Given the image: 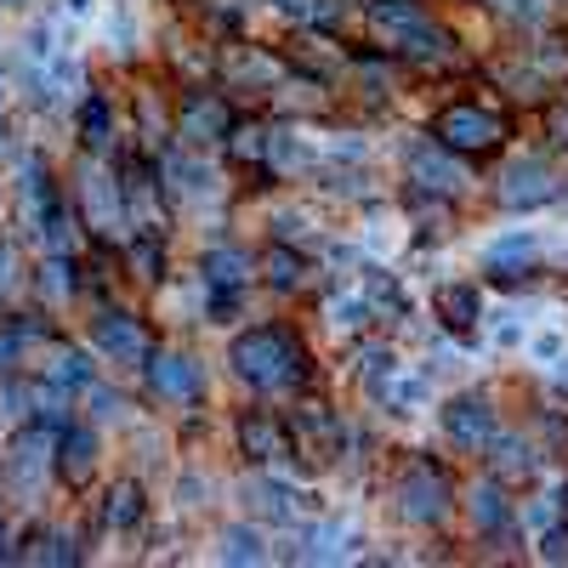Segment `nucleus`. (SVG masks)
<instances>
[{
	"label": "nucleus",
	"instance_id": "nucleus-1",
	"mask_svg": "<svg viewBox=\"0 0 568 568\" xmlns=\"http://www.w3.org/2000/svg\"><path fill=\"white\" fill-rule=\"evenodd\" d=\"M227 364L245 387L256 393H284V387H302L313 375V353L307 342L296 336L291 324H256V329H240L227 347Z\"/></svg>",
	"mask_w": 568,
	"mask_h": 568
},
{
	"label": "nucleus",
	"instance_id": "nucleus-2",
	"mask_svg": "<svg viewBox=\"0 0 568 568\" xmlns=\"http://www.w3.org/2000/svg\"><path fill=\"white\" fill-rule=\"evenodd\" d=\"M398 511H404V524H415V529H438L444 517L455 511L449 471L438 460H409L398 471Z\"/></svg>",
	"mask_w": 568,
	"mask_h": 568
},
{
	"label": "nucleus",
	"instance_id": "nucleus-3",
	"mask_svg": "<svg viewBox=\"0 0 568 568\" xmlns=\"http://www.w3.org/2000/svg\"><path fill=\"white\" fill-rule=\"evenodd\" d=\"M433 136L444 142L449 154H495L506 142V114L500 109H484V103H449L433 114Z\"/></svg>",
	"mask_w": 568,
	"mask_h": 568
},
{
	"label": "nucleus",
	"instance_id": "nucleus-4",
	"mask_svg": "<svg viewBox=\"0 0 568 568\" xmlns=\"http://www.w3.org/2000/svg\"><path fill=\"white\" fill-rule=\"evenodd\" d=\"M404 165H409L415 194H444V200H455L460 187H466V171H460V160L444 149L438 136H415L409 149H404Z\"/></svg>",
	"mask_w": 568,
	"mask_h": 568
},
{
	"label": "nucleus",
	"instance_id": "nucleus-5",
	"mask_svg": "<svg viewBox=\"0 0 568 568\" xmlns=\"http://www.w3.org/2000/svg\"><path fill=\"white\" fill-rule=\"evenodd\" d=\"M284 426H291V460H307L313 471H324L329 460L347 449L342 420H336V415H324L318 404H307L296 420H284Z\"/></svg>",
	"mask_w": 568,
	"mask_h": 568
},
{
	"label": "nucleus",
	"instance_id": "nucleus-6",
	"mask_svg": "<svg viewBox=\"0 0 568 568\" xmlns=\"http://www.w3.org/2000/svg\"><path fill=\"white\" fill-rule=\"evenodd\" d=\"M438 420H444V438H449L455 449H489V438L500 433L495 404H489L484 393H460V398H449Z\"/></svg>",
	"mask_w": 568,
	"mask_h": 568
},
{
	"label": "nucleus",
	"instance_id": "nucleus-7",
	"mask_svg": "<svg viewBox=\"0 0 568 568\" xmlns=\"http://www.w3.org/2000/svg\"><path fill=\"white\" fill-rule=\"evenodd\" d=\"M149 393L160 404H200L205 393V369L187 358V353H149Z\"/></svg>",
	"mask_w": 568,
	"mask_h": 568
},
{
	"label": "nucleus",
	"instance_id": "nucleus-8",
	"mask_svg": "<svg viewBox=\"0 0 568 568\" xmlns=\"http://www.w3.org/2000/svg\"><path fill=\"white\" fill-rule=\"evenodd\" d=\"M176 131H182L187 149H211V142H227V131H233V109L216 98V91H187Z\"/></svg>",
	"mask_w": 568,
	"mask_h": 568
},
{
	"label": "nucleus",
	"instance_id": "nucleus-9",
	"mask_svg": "<svg viewBox=\"0 0 568 568\" xmlns=\"http://www.w3.org/2000/svg\"><path fill=\"white\" fill-rule=\"evenodd\" d=\"M91 336H98V347H103V358H114V364H131V369H142L149 364V353H154V342H149V329H142V318H131V313H98V324H91Z\"/></svg>",
	"mask_w": 568,
	"mask_h": 568
},
{
	"label": "nucleus",
	"instance_id": "nucleus-10",
	"mask_svg": "<svg viewBox=\"0 0 568 568\" xmlns=\"http://www.w3.org/2000/svg\"><path fill=\"white\" fill-rule=\"evenodd\" d=\"M495 200H500L506 211H540V205L557 200V176H551L546 160H517V165L500 176Z\"/></svg>",
	"mask_w": 568,
	"mask_h": 568
},
{
	"label": "nucleus",
	"instance_id": "nucleus-11",
	"mask_svg": "<svg viewBox=\"0 0 568 568\" xmlns=\"http://www.w3.org/2000/svg\"><path fill=\"white\" fill-rule=\"evenodd\" d=\"M233 433H240L245 460H256V466H278V460H291V426H284L273 409H245Z\"/></svg>",
	"mask_w": 568,
	"mask_h": 568
},
{
	"label": "nucleus",
	"instance_id": "nucleus-12",
	"mask_svg": "<svg viewBox=\"0 0 568 568\" xmlns=\"http://www.w3.org/2000/svg\"><path fill=\"white\" fill-rule=\"evenodd\" d=\"M466 517H471V529H478V540H506L511 535V500H506V484L495 478V471L466 489Z\"/></svg>",
	"mask_w": 568,
	"mask_h": 568
},
{
	"label": "nucleus",
	"instance_id": "nucleus-13",
	"mask_svg": "<svg viewBox=\"0 0 568 568\" xmlns=\"http://www.w3.org/2000/svg\"><path fill=\"white\" fill-rule=\"evenodd\" d=\"M52 466H58V478L69 484V489H85L91 484V471H98V433L91 426H63L58 433V444H52Z\"/></svg>",
	"mask_w": 568,
	"mask_h": 568
},
{
	"label": "nucleus",
	"instance_id": "nucleus-14",
	"mask_svg": "<svg viewBox=\"0 0 568 568\" xmlns=\"http://www.w3.org/2000/svg\"><path fill=\"white\" fill-rule=\"evenodd\" d=\"M393 58L420 63V69H433V63H455V34H449V29H438L433 18H415V23L398 34Z\"/></svg>",
	"mask_w": 568,
	"mask_h": 568
},
{
	"label": "nucleus",
	"instance_id": "nucleus-15",
	"mask_svg": "<svg viewBox=\"0 0 568 568\" xmlns=\"http://www.w3.org/2000/svg\"><path fill=\"white\" fill-rule=\"evenodd\" d=\"M433 313L449 336H471L484 324V291L478 284H438L433 291Z\"/></svg>",
	"mask_w": 568,
	"mask_h": 568
},
{
	"label": "nucleus",
	"instance_id": "nucleus-16",
	"mask_svg": "<svg viewBox=\"0 0 568 568\" xmlns=\"http://www.w3.org/2000/svg\"><path fill=\"white\" fill-rule=\"evenodd\" d=\"M200 278H205V291H245L251 284V256L240 245H211L200 256Z\"/></svg>",
	"mask_w": 568,
	"mask_h": 568
},
{
	"label": "nucleus",
	"instance_id": "nucleus-17",
	"mask_svg": "<svg viewBox=\"0 0 568 568\" xmlns=\"http://www.w3.org/2000/svg\"><path fill=\"white\" fill-rule=\"evenodd\" d=\"M529 262H535V233H506V240H495L489 251H484V267H489V278H500V284H517L529 273Z\"/></svg>",
	"mask_w": 568,
	"mask_h": 568
},
{
	"label": "nucleus",
	"instance_id": "nucleus-18",
	"mask_svg": "<svg viewBox=\"0 0 568 568\" xmlns=\"http://www.w3.org/2000/svg\"><path fill=\"white\" fill-rule=\"evenodd\" d=\"M484 455H489V471H495L500 484H529V478H535V449H529L524 438H500V433H495Z\"/></svg>",
	"mask_w": 568,
	"mask_h": 568
},
{
	"label": "nucleus",
	"instance_id": "nucleus-19",
	"mask_svg": "<svg viewBox=\"0 0 568 568\" xmlns=\"http://www.w3.org/2000/svg\"><path fill=\"white\" fill-rule=\"evenodd\" d=\"M364 302H369L375 318H404V313H409L404 284H398L387 267H364Z\"/></svg>",
	"mask_w": 568,
	"mask_h": 568
},
{
	"label": "nucleus",
	"instance_id": "nucleus-20",
	"mask_svg": "<svg viewBox=\"0 0 568 568\" xmlns=\"http://www.w3.org/2000/svg\"><path fill=\"white\" fill-rule=\"evenodd\" d=\"M245 506H251V517H267V524H296V495L273 478L245 484Z\"/></svg>",
	"mask_w": 568,
	"mask_h": 568
},
{
	"label": "nucleus",
	"instance_id": "nucleus-21",
	"mask_svg": "<svg viewBox=\"0 0 568 568\" xmlns=\"http://www.w3.org/2000/svg\"><path fill=\"white\" fill-rule=\"evenodd\" d=\"M142 484L136 478H120L114 489H109V500H103V529H136L142 524Z\"/></svg>",
	"mask_w": 568,
	"mask_h": 568
},
{
	"label": "nucleus",
	"instance_id": "nucleus-22",
	"mask_svg": "<svg viewBox=\"0 0 568 568\" xmlns=\"http://www.w3.org/2000/svg\"><path fill=\"white\" fill-rule=\"evenodd\" d=\"M262 267H267L273 291H302V284H307V256H302L296 245H273V251L262 256Z\"/></svg>",
	"mask_w": 568,
	"mask_h": 568
},
{
	"label": "nucleus",
	"instance_id": "nucleus-23",
	"mask_svg": "<svg viewBox=\"0 0 568 568\" xmlns=\"http://www.w3.org/2000/svg\"><path fill=\"white\" fill-rule=\"evenodd\" d=\"M216 557L222 562H262L267 557V540H262L256 524H233V529H222V551Z\"/></svg>",
	"mask_w": 568,
	"mask_h": 568
},
{
	"label": "nucleus",
	"instance_id": "nucleus-24",
	"mask_svg": "<svg viewBox=\"0 0 568 568\" xmlns=\"http://www.w3.org/2000/svg\"><path fill=\"white\" fill-rule=\"evenodd\" d=\"M109 136H114V114H109V103L103 98H85L80 103V142L91 154H103L109 149Z\"/></svg>",
	"mask_w": 568,
	"mask_h": 568
},
{
	"label": "nucleus",
	"instance_id": "nucleus-25",
	"mask_svg": "<svg viewBox=\"0 0 568 568\" xmlns=\"http://www.w3.org/2000/svg\"><path fill=\"white\" fill-rule=\"evenodd\" d=\"M125 262H131V273H136L142 284H160V278H165V245H160V233H142V240H131Z\"/></svg>",
	"mask_w": 568,
	"mask_h": 568
},
{
	"label": "nucleus",
	"instance_id": "nucleus-26",
	"mask_svg": "<svg viewBox=\"0 0 568 568\" xmlns=\"http://www.w3.org/2000/svg\"><path fill=\"white\" fill-rule=\"evenodd\" d=\"M267 149H273V131L267 125H240V120H233V131H227V154L233 160H267Z\"/></svg>",
	"mask_w": 568,
	"mask_h": 568
},
{
	"label": "nucleus",
	"instance_id": "nucleus-27",
	"mask_svg": "<svg viewBox=\"0 0 568 568\" xmlns=\"http://www.w3.org/2000/svg\"><path fill=\"white\" fill-rule=\"evenodd\" d=\"M227 74L245 80V85H278V80H284V63L267 58V52H240V63H233Z\"/></svg>",
	"mask_w": 568,
	"mask_h": 568
},
{
	"label": "nucleus",
	"instance_id": "nucleus-28",
	"mask_svg": "<svg viewBox=\"0 0 568 568\" xmlns=\"http://www.w3.org/2000/svg\"><path fill=\"white\" fill-rule=\"evenodd\" d=\"M45 382H52V387H74V393H85L91 382H98V375H91V358L85 353H58V364H52V375H45Z\"/></svg>",
	"mask_w": 568,
	"mask_h": 568
},
{
	"label": "nucleus",
	"instance_id": "nucleus-29",
	"mask_svg": "<svg viewBox=\"0 0 568 568\" xmlns=\"http://www.w3.org/2000/svg\"><path fill=\"white\" fill-rule=\"evenodd\" d=\"M393 375H398V358H393L387 347H369V353H364V369H358V382L369 387V398H382Z\"/></svg>",
	"mask_w": 568,
	"mask_h": 568
},
{
	"label": "nucleus",
	"instance_id": "nucleus-30",
	"mask_svg": "<svg viewBox=\"0 0 568 568\" xmlns=\"http://www.w3.org/2000/svg\"><path fill=\"white\" fill-rule=\"evenodd\" d=\"M382 404H393L398 415H415V409L426 404V382H420V375H393L387 393H382Z\"/></svg>",
	"mask_w": 568,
	"mask_h": 568
},
{
	"label": "nucleus",
	"instance_id": "nucleus-31",
	"mask_svg": "<svg viewBox=\"0 0 568 568\" xmlns=\"http://www.w3.org/2000/svg\"><path fill=\"white\" fill-rule=\"evenodd\" d=\"M375 313H369V302L364 296H336V302H329V324H336V329H364Z\"/></svg>",
	"mask_w": 568,
	"mask_h": 568
},
{
	"label": "nucleus",
	"instance_id": "nucleus-32",
	"mask_svg": "<svg viewBox=\"0 0 568 568\" xmlns=\"http://www.w3.org/2000/svg\"><path fill=\"white\" fill-rule=\"evenodd\" d=\"M40 291H45V296H69V291H74V278H69V262H63V251H58L52 262H45V267H40Z\"/></svg>",
	"mask_w": 568,
	"mask_h": 568
},
{
	"label": "nucleus",
	"instance_id": "nucleus-33",
	"mask_svg": "<svg viewBox=\"0 0 568 568\" xmlns=\"http://www.w3.org/2000/svg\"><path fill=\"white\" fill-rule=\"evenodd\" d=\"M484 7H495V12H506L517 23H540L546 18V0H484Z\"/></svg>",
	"mask_w": 568,
	"mask_h": 568
},
{
	"label": "nucleus",
	"instance_id": "nucleus-34",
	"mask_svg": "<svg viewBox=\"0 0 568 568\" xmlns=\"http://www.w3.org/2000/svg\"><path fill=\"white\" fill-rule=\"evenodd\" d=\"M85 393H91V415H98V420H120V409H125V404H120L109 387H98V382H91Z\"/></svg>",
	"mask_w": 568,
	"mask_h": 568
},
{
	"label": "nucleus",
	"instance_id": "nucleus-35",
	"mask_svg": "<svg viewBox=\"0 0 568 568\" xmlns=\"http://www.w3.org/2000/svg\"><path fill=\"white\" fill-rule=\"evenodd\" d=\"M40 546H45V551H29L34 562H74V557H80V551H74V546H69L63 535H45Z\"/></svg>",
	"mask_w": 568,
	"mask_h": 568
},
{
	"label": "nucleus",
	"instance_id": "nucleus-36",
	"mask_svg": "<svg viewBox=\"0 0 568 568\" xmlns=\"http://www.w3.org/2000/svg\"><path fill=\"white\" fill-rule=\"evenodd\" d=\"M540 557L546 562H568V529H540Z\"/></svg>",
	"mask_w": 568,
	"mask_h": 568
},
{
	"label": "nucleus",
	"instance_id": "nucleus-37",
	"mask_svg": "<svg viewBox=\"0 0 568 568\" xmlns=\"http://www.w3.org/2000/svg\"><path fill=\"white\" fill-rule=\"evenodd\" d=\"M529 353H535V358H557V353H562V336H557V329H546V336H529Z\"/></svg>",
	"mask_w": 568,
	"mask_h": 568
},
{
	"label": "nucleus",
	"instance_id": "nucleus-38",
	"mask_svg": "<svg viewBox=\"0 0 568 568\" xmlns=\"http://www.w3.org/2000/svg\"><path fill=\"white\" fill-rule=\"evenodd\" d=\"M0 160H12V142H7V131H0Z\"/></svg>",
	"mask_w": 568,
	"mask_h": 568
},
{
	"label": "nucleus",
	"instance_id": "nucleus-39",
	"mask_svg": "<svg viewBox=\"0 0 568 568\" xmlns=\"http://www.w3.org/2000/svg\"><path fill=\"white\" fill-rule=\"evenodd\" d=\"M0 557H7V529H0Z\"/></svg>",
	"mask_w": 568,
	"mask_h": 568
},
{
	"label": "nucleus",
	"instance_id": "nucleus-40",
	"mask_svg": "<svg viewBox=\"0 0 568 568\" xmlns=\"http://www.w3.org/2000/svg\"><path fill=\"white\" fill-rule=\"evenodd\" d=\"M7 7H23V0H7Z\"/></svg>",
	"mask_w": 568,
	"mask_h": 568
}]
</instances>
